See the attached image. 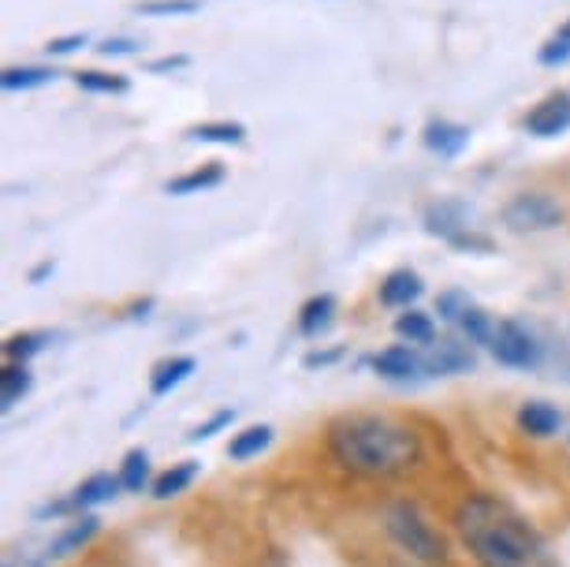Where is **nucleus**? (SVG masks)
<instances>
[{
    "label": "nucleus",
    "instance_id": "f257e3e1",
    "mask_svg": "<svg viewBox=\"0 0 570 567\" xmlns=\"http://www.w3.org/2000/svg\"><path fill=\"white\" fill-rule=\"evenodd\" d=\"M455 527L481 567H559L541 534L497 497H466L455 511Z\"/></svg>",
    "mask_w": 570,
    "mask_h": 567
},
{
    "label": "nucleus",
    "instance_id": "f03ea898",
    "mask_svg": "<svg viewBox=\"0 0 570 567\" xmlns=\"http://www.w3.org/2000/svg\"><path fill=\"white\" fill-rule=\"evenodd\" d=\"M328 448L340 467L362 478H403L422 463L425 448L411 426L381 419V414H354L332 426Z\"/></svg>",
    "mask_w": 570,
    "mask_h": 567
},
{
    "label": "nucleus",
    "instance_id": "7ed1b4c3",
    "mask_svg": "<svg viewBox=\"0 0 570 567\" xmlns=\"http://www.w3.org/2000/svg\"><path fill=\"white\" fill-rule=\"evenodd\" d=\"M384 530L389 538L400 545V549L417 564H444L448 560V541L433 522H429L417 505L411 500H395V505L384 508Z\"/></svg>",
    "mask_w": 570,
    "mask_h": 567
},
{
    "label": "nucleus",
    "instance_id": "20e7f679",
    "mask_svg": "<svg viewBox=\"0 0 570 567\" xmlns=\"http://www.w3.org/2000/svg\"><path fill=\"white\" fill-rule=\"evenodd\" d=\"M567 221L563 206L552 195H541V190H525V195H514L508 206H503V224L511 232H552Z\"/></svg>",
    "mask_w": 570,
    "mask_h": 567
},
{
    "label": "nucleus",
    "instance_id": "39448f33",
    "mask_svg": "<svg viewBox=\"0 0 570 567\" xmlns=\"http://www.w3.org/2000/svg\"><path fill=\"white\" fill-rule=\"evenodd\" d=\"M489 351L500 366H511V370H533L537 362H541V344H537L530 329H522L519 321H500Z\"/></svg>",
    "mask_w": 570,
    "mask_h": 567
},
{
    "label": "nucleus",
    "instance_id": "423d86ee",
    "mask_svg": "<svg viewBox=\"0 0 570 567\" xmlns=\"http://www.w3.org/2000/svg\"><path fill=\"white\" fill-rule=\"evenodd\" d=\"M525 131L537 138H556L570 131V94H548L541 105H533L530 116H525Z\"/></svg>",
    "mask_w": 570,
    "mask_h": 567
},
{
    "label": "nucleus",
    "instance_id": "0eeeda50",
    "mask_svg": "<svg viewBox=\"0 0 570 567\" xmlns=\"http://www.w3.org/2000/svg\"><path fill=\"white\" fill-rule=\"evenodd\" d=\"M473 366V351L455 344V340H440V344H429V355H422V370L433 373V378H444V373H462Z\"/></svg>",
    "mask_w": 570,
    "mask_h": 567
},
{
    "label": "nucleus",
    "instance_id": "6e6552de",
    "mask_svg": "<svg viewBox=\"0 0 570 567\" xmlns=\"http://www.w3.org/2000/svg\"><path fill=\"white\" fill-rule=\"evenodd\" d=\"M466 206L462 202H433V206L425 209V232L440 235V239H455V235L466 232Z\"/></svg>",
    "mask_w": 570,
    "mask_h": 567
},
{
    "label": "nucleus",
    "instance_id": "1a4fd4ad",
    "mask_svg": "<svg viewBox=\"0 0 570 567\" xmlns=\"http://www.w3.org/2000/svg\"><path fill=\"white\" fill-rule=\"evenodd\" d=\"M422 138H425V146L433 149V154H440V157H455V154H462V149H466L470 131H466L462 124H451V120H429V124H425V131H422Z\"/></svg>",
    "mask_w": 570,
    "mask_h": 567
},
{
    "label": "nucleus",
    "instance_id": "9d476101",
    "mask_svg": "<svg viewBox=\"0 0 570 567\" xmlns=\"http://www.w3.org/2000/svg\"><path fill=\"white\" fill-rule=\"evenodd\" d=\"M373 370L389 381H411L417 378V370H422V359H417L411 348H389L373 359Z\"/></svg>",
    "mask_w": 570,
    "mask_h": 567
},
{
    "label": "nucleus",
    "instance_id": "9b49d317",
    "mask_svg": "<svg viewBox=\"0 0 570 567\" xmlns=\"http://www.w3.org/2000/svg\"><path fill=\"white\" fill-rule=\"evenodd\" d=\"M422 295V276L411 273V270H395L384 276V284H381V303L384 306H411L414 299Z\"/></svg>",
    "mask_w": 570,
    "mask_h": 567
},
{
    "label": "nucleus",
    "instance_id": "f8f14e48",
    "mask_svg": "<svg viewBox=\"0 0 570 567\" xmlns=\"http://www.w3.org/2000/svg\"><path fill=\"white\" fill-rule=\"evenodd\" d=\"M519 426L530 437H552L559 433V426H563V414H559L552 403L544 400H530L525 408L519 411Z\"/></svg>",
    "mask_w": 570,
    "mask_h": 567
},
{
    "label": "nucleus",
    "instance_id": "ddd939ff",
    "mask_svg": "<svg viewBox=\"0 0 570 567\" xmlns=\"http://www.w3.org/2000/svg\"><path fill=\"white\" fill-rule=\"evenodd\" d=\"M217 184H224V168H220V160H209V165L195 168V173H187L179 179H168L165 190H168V195H198V190H209Z\"/></svg>",
    "mask_w": 570,
    "mask_h": 567
},
{
    "label": "nucleus",
    "instance_id": "4468645a",
    "mask_svg": "<svg viewBox=\"0 0 570 567\" xmlns=\"http://www.w3.org/2000/svg\"><path fill=\"white\" fill-rule=\"evenodd\" d=\"M120 486H124V481H120V478H112V475H94V478H86L79 489H75L71 505H75V508L105 505V500H112V497H116V489H120Z\"/></svg>",
    "mask_w": 570,
    "mask_h": 567
},
{
    "label": "nucleus",
    "instance_id": "2eb2a0df",
    "mask_svg": "<svg viewBox=\"0 0 570 567\" xmlns=\"http://www.w3.org/2000/svg\"><path fill=\"white\" fill-rule=\"evenodd\" d=\"M190 373H195V359H187V355L165 359L154 370V381H149V389H154V395H168L179 381H187Z\"/></svg>",
    "mask_w": 570,
    "mask_h": 567
},
{
    "label": "nucleus",
    "instance_id": "dca6fc26",
    "mask_svg": "<svg viewBox=\"0 0 570 567\" xmlns=\"http://www.w3.org/2000/svg\"><path fill=\"white\" fill-rule=\"evenodd\" d=\"M332 314H336V299H332V295H314L303 310H298V329H303L306 336H317L321 329L332 325Z\"/></svg>",
    "mask_w": 570,
    "mask_h": 567
},
{
    "label": "nucleus",
    "instance_id": "f3484780",
    "mask_svg": "<svg viewBox=\"0 0 570 567\" xmlns=\"http://www.w3.org/2000/svg\"><path fill=\"white\" fill-rule=\"evenodd\" d=\"M98 530H101V519L82 516L79 522H71V527L63 530L57 541H52V556H71L75 549H82V545H90V541H94V534H98Z\"/></svg>",
    "mask_w": 570,
    "mask_h": 567
},
{
    "label": "nucleus",
    "instance_id": "a211bd4d",
    "mask_svg": "<svg viewBox=\"0 0 570 567\" xmlns=\"http://www.w3.org/2000/svg\"><path fill=\"white\" fill-rule=\"evenodd\" d=\"M268 444H273V430H268V426H250V430H243V433L232 437L228 456L239 459V463H246V459L262 456Z\"/></svg>",
    "mask_w": 570,
    "mask_h": 567
},
{
    "label": "nucleus",
    "instance_id": "6ab92c4d",
    "mask_svg": "<svg viewBox=\"0 0 570 567\" xmlns=\"http://www.w3.org/2000/svg\"><path fill=\"white\" fill-rule=\"evenodd\" d=\"M30 392V370L23 362H8L4 373H0V408H16L19 400Z\"/></svg>",
    "mask_w": 570,
    "mask_h": 567
},
{
    "label": "nucleus",
    "instance_id": "aec40b11",
    "mask_svg": "<svg viewBox=\"0 0 570 567\" xmlns=\"http://www.w3.org/2000/svg\"><path fill=\"white\" fill-rule=\"evenodd\" d=\"M195 478H198V463H176V467L165 470V475H160V478L154 481V497H157V500L179 497L183 489H187Z\"/></svg>",
    "mask_w": 570,
    "mask_h": 567
},
{
    "label": "nucleus",
    "instance_id": "412c9836",
    "mask_svg": "<svg viewBox=\"0 0 570 567\" xmlns=\"http://www.w3.org/2000/svg\"><path fill=\"white\" fill-rule=\"evenodd\" d=\"M462 333L470 336V344H492V333H497V321H492L481 306H466L459 317Z\"/></svg>",
    "mask_w": 570,
    "mask_h": 567
},
{
    "label": "nucleus",
    "instance_id": "4be33fe9",
    "mask_svg": "<svg viewBox=\"0 0 570 567\" xmlns=\"http://www.w3.org/2000/svg\"><path fill=\"white\" fill-rule=\"evenodd\" d=\"M395 333L403 340H411V344H433L436 329H433V317L422 314V310H411V314H403L395 321Z\"/></svg>",
    "mask_w": 570,
    "mask_h": 567
},
{
    "label": "nucleus",
    "instance_id": "5701e85b",
    "mask_svg": "<svg viewBox=\"0 0 570 567\" xmlns=\"http://www.w3.org/2000/svg\"><path fill=\"white\" fill-rule=\"evenodd\" d=\"M190 138H198V143H243L246 138V127L235 124V120H217V124H198L190 127Z\"/></svg>",
    "mask_w": 570,
    "mask_h": 567
},
{
    "label": "nucleus",
    "instance_id": "b1692460",
    "mask_svg": "<svg viewBox=\"0 0 570 567\" xmlns=\"http://www.w3.org/2000/svg\"><path fill=\"white\" fill-rule=\"evenodd\" d=\"M57 75H52L49 68H8L4 75H0V87L4 90H35V87H46V82H52Z\"/></svg>",
    "mask_w": 570,
    "mask_h": 567
},
{
    "label": "nucleus",
    "instance_id": "393cba45",
    "mask_svg": "<svg viewBox=\"0 0 570 567\" xmlns=\"http://www.w3.org/2000/svg\"><path fill=\"white\" fill-rule=\"evenodd\" d=\"M75 82L90 94H127V87H131L124 75H105V71H79L75 75Z\"/></svg>",
    "mask_w": 570,
    "mask_h": 567
},
{
    "label": "nucleus",
    "instance_id": "a878e982",
    "mask_svg": "<svg viewBox=\"0 0 570 567\" xmlns=\"http://www.w3.org/2000/svg\"><path fill=\"white\" fill-rule=\"evenodd\" d=\"M146 478H149V459H146V452H127L124 470H120L124 489H131V493H142Z\"/></svg>",
    "mask_w": 570,
    "mask_h": 567
},
{
    "label": "nucleus",
    "instance_id": "bb28decb",
    "mask_svg": "<svg viewBox=\"0 0 570 567\" xmlns=\"http://www.w3.org/2000/svg\"><path fill=\"white\" fill-rule=\"evenodd\" d=\"M198 0H146V4H138V12L142 16H190L198 12Z\"/></svg>",
    "mask_w": 570,
    "mask_h": 567
},
{
    "label": "nucleus",
    "instance_id": "cd10ccee",
    "mask_svg": "<svg viewBox=\"0 0 570 567\" xmlns=\"http://www.w3.org/2000/svg\"><path fill=\"white\" fill-rule=\"evenodd\" d=\"M41 333H23V336H12L4 344V355H8V362H27L35 351H41Z\"/></svg>",
    "mask_w": 570,
    "mask_h": 567
},
{
    "label": "nucleus",
    "instance_id": "c85d7f7f",
    "mask_svg": "<svg viewBox=\"0 0 570 567\" xmlns=\"http://www.w3.org/2000/svg\"><path fill=\"white\" fill-rule=\"evenodd\" d=\"M567 60H570V41L563 35H552L544 41V49H541V63L556 68V63H567Z\"/></svg>",
    "mask_w": 570,
    "mask_h": 567
},
{
    "label": "nucleus",
    "instance_id": "c756f323",
    "mask_svg": "<svg viewBox=\"0 0 570 567\" xmlns=\"http://www.w3.org/2000/svg\"><path fill=\"white\" fill-rule=\"evenodd\" d=\"M232 419H235L232 411H220V414H213V419H209L206 426H198V430L190 433V441H206V437H213V433H217V430H224V426H232Z\"/></svg>",
    "mask_w": 570,
    "mask_h": 567
},
{
    "label": "nucleus",
    "instance_id": "7c9ffc66",
    "mask_svg": "<svg viewBox=\"0 0 570 567\" xmlns=\"http://www.w3.org/2000/svg\"><path fill=\"white\" fill-rule=\"evenodd\" d=\"M470 303L462 299L459 292H448V295H440V314H444L448 321H459L462 317V310H466Z\"/></svg>",
    "mask_w": 570,
    "mask_h": 567
},
{
    "label": "nucleus",
    "instance_id": "2f4dec72",
    "mask_svg": "<svg viewBox=\"0 0 570 567\" xmlns=\"http://www.w3.org/2000/svg\"><path fill=\"white\" fill-rule=\"evenodd\" d=\"M101 57H127V52H138V41L131 38H109L105 46H98Z\"/></svg>",
    "mask_w": 570,
    "mask_h": 567
},
{
    "label": "nucleus",
    "instance_id": "473e14b6",
    "mask_svg": "<svg viewBox=\"0 0 570 567\" xmlns=\"http://www.w3.org/2000/svg\"><path fill=\"white\" fill-rule=\"evenodd\" d=\"M79 46H86V38L82 35H71V38H52L49 41V57H68V52H75Z\"/></svg>",
    "mask_w": 570,
    "mask_h": 567
},
{
    "label": "nucleus",
    "instance_id": "72a5a7b5",
    "mask_svg": "<svg viewBox=\"0 0 570 567\" xmlns=\"http://www.w3.org/2000/svg\"><path fill=\"white\" fill-rule=\"evenodd\" d=\"M187 57H165V60H157V63H149V71H176V68H187Z\"/></svg>",
    "mask_w": 570,
    "mask_h": 567
},
{
    "label": "nucleus",
    "instance_id": "f704fd0d",
    "mask_svg": "<svg viewBox=\"0 0 570 567\" xmlns=\"http://www.w3.org/2000/svg\"><path fill=\"white\" fill-rule=\"evenodd\" d=\"M556 35H563V38L570 41V19H567V23H563V27H559V30H556Z\"/></svg>",
    "mask_w": 570,
    "mask_h": 567
},
{
    "label": "nucleus",
    "instance_id": "c9c22d12",
    "mask_svg": "<svg viewBox=\"0 0 570 567\" xmlns=\"http://www.w3.org/2000/svg\"><path fill=\"white\" fill-rule=\"evenodd\" d=\"M273 567H279V564H273Z\"/></svg>",
    "mask_w": 570,
    "mask_h": 567
}]
</instances>
